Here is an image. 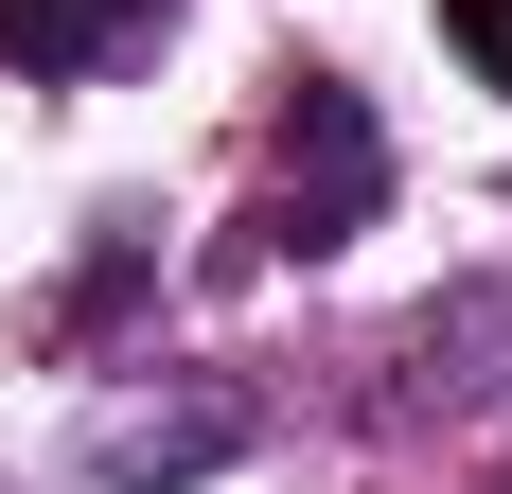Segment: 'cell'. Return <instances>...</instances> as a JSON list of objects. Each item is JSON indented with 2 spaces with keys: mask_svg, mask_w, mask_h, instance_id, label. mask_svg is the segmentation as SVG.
<instances>
[{
  "mask_svg": "<svg viewBox=\"0 0 512 494\" xmlns=\"http://www.w3.org/2000/svg\"><path fill=\"white\" fill-rule=\"evenodd\" d=\"M142 36H159V0H0V53L36 89H89L106 53H142Z\"/></svg>",
  "mask_w": 512,
  "mask_h": 494,
  "instance_id": "3957f363",
  "label": "cell"
},
{
  "mask_svg": "<svg viewBox=\"0 0 512 494\" xmlns=\"http://www.w3.org/2000/svg\"><path fill=\"white\" fill-rule=\"evenodd\" d=\"M230 459H248V406H230V389H177V406H159V389H124L53 494H177V477H230Z\"/></svg>",
  "mask_w": 512,
  "mask_h": 494,
  "instance_id": "7a4b0ae2",
  "label": "cell"
},
{
  "mask_svg": "<svg viewBox=\"0 0 512 494\" xmlns=\"http://www.w3.org/2000/svg\"><path fill=\"white\" fill-rule=\"evenodd\" d=\"M371 212H389V124H371V89L301 71V106H283V195H265V247H283V265H318V247H354Z\"/></svg>",
  "mask_w": 512,
  "mask_h": 494,
  "instance_id": "6da1fadb",
  "label": "cell"
},
{
  "mask_svg": "<svg viewBox=\"0 0 512 494\" xmlns=\"http://www.w3.org/2000/svg\"><path fill=\"white\" fill-rule=\"evenodd\" d=\"M442 53H460L477 89H512V0H442Z\"/></svg>",
  "mask_w": 512,
  "mask_h": 494,
  "instance_id": "277c9868",
  "label": "cell"
}]
</instances>
